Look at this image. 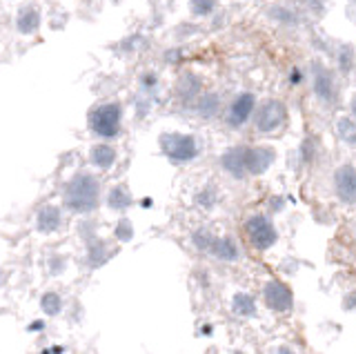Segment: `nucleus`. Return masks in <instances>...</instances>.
Here are the masks:
<instances>
[{
    "label": "nucleus",
    "instance_id": "f257e3e1",
    "mask_svg": "<svg viewBox=\"0 0 356 354\" xmlns=\"http://www.w3.org/2000/svg\"><path fill=\"white\" fill-rule=\"evenodd\" d=\"M65 207L74 214H89L100 203V181L92 172H76L63 190Z\"/></svg>",
    "mask_w": 356,
    "mask_h": 354
},
{
    "label": "nucleus",
    "instance_id": "f03ea898",
    "mask_svg": "<svg viewBox=\"0 0 356 354\" xmlns=\"http://www.w3.org/2000/svg\"><path fill=\"white\" fill-rule=\"evenodd\" d=\"M159 150L170 163L189 165L200 156L203 143L198 140L196 134H189V131H163L159 136Z\"/></svg>",
    "mask_w": 356,
    "mask_h": 354
},
{
    "label": "nucleus",
    "instance_id": "7ed1b4c3",
    "mask_svg": "<svg viewBox=\"0 0 356 354\" xmlns=\"http://www.w3.org/2000/svg\"><path fill=\"white\" fill-rule=\"evenodd\" d=\"M87 127L100 140L118 138L122 129V105L118 101L94 105L87 114Z\"/></svg>",
    "mask_w": 356,
    "mask_h": 354
},
{
    "label": "nucleus",
    "instance_id": "20e7f679",
    "mask_svg": "<svg viewBox=\"0 0 356 354\" xmlns=\"http://www.w3.org/2000/svg\"><path fill=\"white\" fill-rule=\"evenodd\" d=\"M289 120V109L283 101L278 98H265L256 105V112L252 116L254 131L261 136H274L281 129H285Z\"/></svg>",
    "mask_w": 356,
    "mask_h": 354
},
{
    "label": "nucleus",
    "instance_id": "39448f33",
    "mask_svg": "<svg viewBox=\"0 0 356 354\" xmlns=\"http://www.w3.org/2000/svg\"><path fill=\"white\" fill-rule=\"evenodd\" d=\"M309 83H312V94H314L316 101L323 107H337L339 105V96H341V87L337 81V72L327 67L325 63L314 61L309 65Z\"/></svg>",
    "mask_w": 356,
    "mask_h": 354
},
{
    "label": "nucleus",
    "instance_id": "423d86ee",
    "mask_svg": "<svg viewBox=\"0 0 356 354\" xmlns=\"http://www.w3.org/2000/svg\"><path fill=\"white\" fill-rule=\"evenodd\" d=\"M245 236H248L250 246L256 250V252H267L276 246L278 241V230L274 225L272 216L267 214H252L245 218Z\"/></svg>",
    "mask_w": 356,
    "mask_h": 354
},
{
    "label": "nucleus",
    "instance_id": "0eeeda50",
    "mask_svg": "<svg viewBox=\"0 0 356 354\" xmlns=\"http://www.w3.org/2000/svg\"><path fill=\"white\" fill-rule=\"evenodd\" d=\"M256 105H259V98L254 92H238L232 96V101L225 107V114H222V123L229 129H243L248 123H252V116L256 112Z\"/></svg>",
    "mask_w": 356,
    "mask_h": 354
},
{
    "label": "nucleus",
    "instance_id": "6e6552de",
    "mask_svg": "<svg viewBox=\"0 0 356 354\" xmlns=\"http://www.w3.org/2000/svg\"><path fill=\"white\" fill-rule=\"evenodd\" d=\"M220 170L225 172L234 181H248V143H238V145H229L218 159Z\"/></svg>",
    "mask_w": 356,
    "mask_h": 354
},
{
    "label": "nucleus",
    "instance_id": "1a4fd4ad",
    "mask_svg": "<svg viewBox=\"0 0 356 354\" xmlns=\"http://www.w3.org/2000/svg\"><path fill=\"white\" fill-rule=\"evenodd\" d=\"M332 190L343 205H356V165L341 163L334 170Z\"/></svg>",
    "mask_w": 356,
    "mask_h": 354
},
{
    "label": "nucleus",
    "instance_id": "9d476101",
    "mask_svg": "<svg viewBox=\"0 0 356 354\" xmlns=\"http://www.w3.org/2000/svg\"><path fill=\"white\" fill-rule=\"evenodd\" d=\"M205 92V87H203V79L192 72V70H185L181 76L176 79L174 83V96H176V101L178 103H183L187 107H192L196 103V98Z\"/></svg>",
    "mask_w": 356,
    "mask_h": 354
},
{
    "label": "nucleus",
    "instance_id": "9b49d317",
    "mask_svg": "<svg viewBox=\"0 0 356 354\" xmlns=\"http://www.w3.org/2000/svg\"><path fill=\"white\" fill-rule=\"evenodd\" d=\"M263 298L270 309L274 312H287L294 305V294L289 290V285H285L278 279H270L263 287Z\"/></svg>",
    "mask_w": 356,
    "mask_h": 354
},
{
    "label": "nucleus",
    "instance_id": "f8f14e48",
    "mask_svg": "<svg viewBox=\"0 0 356 354\" xmlns=\"http://www.w3.org/2000/svg\"><path fill=\"white\" fill-rule=\"evenodd\" d=\"M274 163H276V147L265 145V143L248 145V174H250V179L252 176H263Z\"/></svg>",
    "mask_w": 356,
    "mask_h": 354
},
{
    "label": "nucleus",
    "instance_id": "ddd939ff",
    "mask_svg": "<svg viewBox=\"0 0 356 354\" xmlns=\"http://www.w3.org/2000/svg\"><path fill=\"white\" fill-rule=\"evenodd\" d=\"M265 16L272 20L274 25L285 27V29H296L300 23H303V16L300 12L289 3H274L265 9Z\"/></svg>",
    "mask_w": 356,
    "mask_h": 354
},
{
    "label": "nucleus",
    "instance_id": "4468645a",
    "mask_svg": "<svg viewBox=\"0 0 356 354\" xmlns=\"http://www.w3.org/2000/svg\"><path fill=\"white\" fill-rule=\"evenodd\" d=\"M40 23H42V16H40V9L36 5L20 7L18 14H16V20H14L16 31H18V34H22V36L36 34V31L40 29Z\"/></svg>",
    "mask_w": 356,
    "mask_h": 354
},
{
    "label": "nucleus",
    "instance_id": "2eb2a0df",
    "mask_svg": "<svg viewBox=\"0 0 356 354\" xmlns=\"http://www.w3.org/2000/svg\"><path fill=\"white\" fill-rule=\"evenodd\" d=\"M194 114L203 120H214L222 109V96L218 92H203L192 105Z\"/></svg>",
    "mask_w": 356,
    "mask_h": 354
},
{
    "label": "nucleus",
    "instance_id": "dca6fc26",
    "mask_svg": "<svg viewBox=\"0 0 356 354\" xmlns=\"http://www.w3.org/2000/svg\"><path fill=\"white\" fill-rule=\"evenodd\" d=\"M118 161V152L114 145H109V140H100L96 145L89 147V163L96 170H111Z\"/></svg>",
    "mask_w": 356,
    "mask_h": 354
},
{
    "label": "nucleus",
    "instance_id": "f3484780",
    "mask_svg": "<svg viewBox=\"0 0 356 354\" xmlns=\"http://www.w3.org/2000/svg\"><path fill=\"white\" fill-rule=\"evenodd\" d=\"M209 254L218 261H225V263H234L241 259V248H238V241L232 239V236H216L214 243H211V250Z\"/></svg>",
    "mask_w": 356,
    "mask_h": 354
},
{
    "label": "nucleus",
    "instance_id": "a211bd4d",
    "mask_svg": "<svg viewBox=\"0 0 356 354\" xmlns=\"http://www.w3.org/2000/svg\"><path fill=\"white\" fill-rule=\"evenodd\" d=\"M63 225V212L60 207L56 205H44L38 209V216H36V230L42 232V234H51V232L60 230Z\"/></svg>",
    "mask_w": 356,
    "mask_h": 354
},
{
    "label": "nucleus",
    "instance_id": "6ab92c4d",
    "mask_svg": "<svg viewBox=\"0 0 356 354\" xmlns=\"http://www.w3.org/2000/svg\"><path fill=\"white\" fill-rule=\"evenodd\" d=\"M321 154H323L321 140L314 134H307L303 140H300V145L296 150V159H298L300 165H303V168H312V165L318 161Z\"/></svg>",
    "mask_w": 356,
    "mask_h": 354
},
{
    "label": "nucleus",
    "instance_id": "aec40b11",
    "mask_svg": "<svg viewBox=\"0 0 356 354\" xmlns=\"http://www.w3.org/2000/svg\"><path fill=\"white\" fill-rule=\"evenodd\" d=\"M334 63H337V72L341 76H352L356 70V47L350 42H343L334 51Z\"/></svg>",
    "mask_w": 356,
    "mask_h": 354
},
{
    "label": "nucleus",
    "instance_id": "412c9836",
    "mask_svg": "<svg viewBox=\"0 0 356 354\" xmlns=\"http://www.w3.org/2000/svg\"><path fill=\"white\" fill-rule=\"evenodd\" d=\"M134 203V196L129 192L127 185H114L111 190L107 192V207L114 209V212H125V209H129Z\"/></svg>",
    "mask_w": 356,
    "mask_h": 354
},
{
    "label": "nucleus",
    "instance_id": "4be33fe9",
    "mask_svg": "<svg viewBox=\"0 0 356 354\" xmlns=\"http://www.w3.org/2000/svg\"><path fill=\"white\" fill-rule=\"evenodd\" d=\"M334 134L337 138L348 147H356V120L348 116H339L337 123H334Z\"/></svg>",
    "mask_w": 356,
    "mask_h": 354
},
{
    "label": "nucleus",
    "instance_id": "5701e85b",
    "mask_svg": "<svg viewBox=\"0 0 356 354\" xmlns=\"http://www.w3.org/2000/svg\"><path fill=\"white\" fill-rule=\"evenodd\" d=\"M187 12L194 20H209L218 12V0H189Z\"/></svg>",
    "mask_w": 356,
    "mask_h": 354
},
{
    "label": "nucleus",
    "instance_id": "b1692460",
    "mask_svg": "<svg viewBox=\"0 0 356 354\" xmlns=\"http://www.w3.org/2000/svg\"><path fill=\"white\" fill-rule=\"evenodd\" d=\"M109 259V248L105 241L100 239H89L87 241V263L92 268H100Z\"/></svg>",
    "mask_w": 356,
    "mask_h": 354
},
{
    "label": "nucleus",
    "instance_id": "393cba45",
    "mask_svg": "<svg viewBox=\"0 0 356 354\" xmlns=\"http://www.w3.org/2000/svg\"><path fill=\"white\" fill-rule=\"evenodd\" d=\"M232 312L236 314V316H243V319L256 316V301H254V296L248 294V292L234 294V298H232Z\"/></svg>",
    "mask_w": 356,
    "mask_h": 354
},
{
    "label": "nucleus",
    "instance_id": "a878e982",
    "mask_svg": "<svg viewBox=\"0 0 356 354\" xmlns=\"http://www.w3.org/2000/svg\"><path fill=\"white\" fill-rule=\"evenodd\" d=\"M194 201H196L198 207H203V209H214L216 203H218V190L214 185L200 187V190L196 192V196H194Z\"/></svg>",
    "mask_w": 356,
    "mask_h": 354
},
{
    "label": "nucleus",
    "instance_id": "bb28decb",
    "mask_svg": "<svg viewBox=\"0 0 356 354\" xmlns=\"http://www.w3.org/2000/svg\"><path fill=\"white\" fill-rule=\"evenodd\" d=\"M138 87H140V92H143V94L154 96L156 92H159V87H161V76L156 74L154 70L143 72V74L138 76Z\"/></svg>",
    "mask_w": 356,
    "mask_h": 354
},
{
    "label": "nucleus",
    "instance_id": "cd10ccee",
    "mask_svg": "<svg viewBox=\"0 0 356 354\" xmlns=\"http://www.w3.org/2000/svg\"><path fill=\"white\" fill-rule=\"evenodd\" d=\"M214 234H211L209 230H205V227H198V230H194V234H192V243H194V248L198 250V252H207L209 254V250H211V243H214Z\"/></svg>",
    "mask_w": 356,
    "mask_h": 354
},
{
    "label": "nucleus",
    "instance_id": "c85d7f7f",
    "mask_svg": "<svg viewBox=\"0 0 356 354\" xmlns=\"http://www.w3.org/2000/svg\"><path fill=\"white\" fill-rule=\"evenodd\" d=\"M40 305L44 309V314H49V316H56L63 309V301H60V296L56 294V292H47L42 298H40Z\"/></svg>",
    "mask_w": 356,
    "mask_h": 354
},
{
    "label": "nucleus",
    "instance_id": "c756f323",
    "mask_svg": "<svg viewBox=\"0 0 356 354\" xmlns=\"http://www.w3.org/2000/svg\"><path fill=\"white\" fill-rule=\"evenodd\" d=\"M114 236L120 241V243H127L134 239V225L129 218H120L116 223V230H114Z\"/></svg>",
    "mask_w": 356,
    "mask_h": 354
},
{
    "label": "nucleus",
    "instance_id": "7c9ffc66",
    "mask_svg": "<svg viewBox=\"0 0 356 354\" xmlns=\"http://www.w3.org/2000/svg\"><path fill=\"white\" fill-rule=\"evenodd\" d=\"M198 34H200V25L198 23H183V25H178L176 31H174L176 40H189V38H194Z\"/></svg>",
    "mask_w": 356,
    "mask_h": 354
},
{
    "label": "nucleus",
    "instance_id": "2f4dec72",
    "mask_svg": "<svg viewBox=\"0 0 356 354\" xmlns=\"http://www.w3.org/2000/svg\"><path fill=\"white\" fill-rule=\"evenodd\" d=\"M307 79H309V76H307V72L303 67H300V65H292V67H289V72H287V83H289V87H300Z\"/></svg>",
    "mask_w": 356,
    "mask_h": 354
},
{
    "label": "nucleus",
    "instance_id": "473e14b6",
    "mask_svg": "<svg viewBox=\"0 0 356 354\" xmlns=\"http://www.w3.org/2000/svg\"><path fill=\"white\" fill-rule=\"evenodd\" d=\"M163 61L165 65H181L185 61V51L181 47H170L163 54Z\"/></svg>",
    "mask_w": 356,
    "mask_h": 354
},
{
    "label": "nucleus",
    "instance_id": "72a5a7b5",
    "mask_svg": "<svg viewBox=\"0 0 356 354\" xmlns=\"http://www.w3.org/2000/svg\"><path fill=\"white\" fill-rule=\"evenodd\" d=\"M267 207H270V214H278L285 209V198L283 196H272L270 201H267Z\"/></svg>",
    "mask_w": 356,
    "mask_h": 354
},
{
    "label": "nucleus",
    "instance_id": "f704fd0d",
    "mask_svg": "<svg viewBox=\"0 0 356 354\" xmlns=\"http://www.w3.org/2000/svg\"><path fill=\"white\" fill-rule=\"evenodd\" d=\"M303 5L307 7V12L316 14V16L325 12V3H323V0H303Z\"/></svg>",
    "mask_w": 356,
    "mask_h": 354
},
{
    "label": "nucleus",
    "instance_id": "c9c22d12",
    "mask_svg": "<svg viewBox=\"0 0 356 354\" xmlns=\"http://www.w3.org/2000/svg\"><path fill=\"white\" fill-rule=\"evenodd\" d=\"M209 20H211V29H222V27H225V14H222V12H216Z\"/></svg>",
    "mask_w": 356,
    "mask_h": 354
},
{
    "label": "nucleus",
    "instance_id": "e433bc0d",
    "mask_svg": "<svg viewBox=\"0 0 356 354\" xmlns=\"http://www.w3.org/2000/svg\"><path fill=\"white\" fill-rule=\"evenodd\" d=\"M49 265H51V272H54V274H58V272H63V268H65V259H63V257H51Z\"/></svg>",
    "mask_w": 356,
    "mask_h": 354
},
{
    "label": "nucleus",
    "instance_id": "4c0bfd02",
    "mask_svg": "<svg viewBox=\"0 0 356 354\" xmlns=\"http://www.w3.org/2000/svg\"><path fill=\"white\" fill-rule=\"evenodd\" d=\"M345 307H348V309L356 307V292H352V294L345 296Z\"/></svg>",
    "mask_w": 356,
    "mask_h": 354
},
{
    "label": "nucleus",
    "instance_id": "58836bf2",
    "mask_svg": "<svg viewBox=\"0 0 356 354\" xmlns=\"http://www.w3.org/2000/svg\"><path fill=\"white\" fill-rule=\"evenodd\" d=\"M270 354H296L294 350H289L287 346H278V348H274Z\"/></svg>",
    "mask_w": 356,
    "mask_h": 354
},
{
    "label": "nucleus",
    "instance_id": "ea45409f",
    "mask_svg": "<svg viewBox=\"0 0 356 354\" xmlns=\"http://www.w3.org/2000/svg\"><path fill=\"white\" fill-rule=\"evenodd\" d=\"M350 116L356 120V96H354L352 101H350Z\"/></svg>",
    "mask_w": 356,
    "mask_h": 354
},
{
    "label": "nucleus",
    "instance_id": "a19ab883",
    "mask_svg": "<svg viewBox=\"0 0 356 354\" xmlns=\"http://www.w3.org/2000/svg\"><path fill=\"white\" fill-rule=\"evenodd\" d=\"M350 3H352V5H354V7H356V0H350Z\"/></svg>",
    "mask_w": 356,
    "mask_h": 354
},
{
    "label": "nucleus",
    "instance_id": "79ce46f5",
    "mask_svg": "<svg viewBox=\"0 0 356 354\" xmlns=\"http://www.w3.org/2000/svg\"><path fill=\"white\" fill-rule=\"evenodd\" d=\"M300 3H303V0H300Z\"/></svg>",
    "mask_w": 356,
    "mask_h": 354
}]
</instances>
